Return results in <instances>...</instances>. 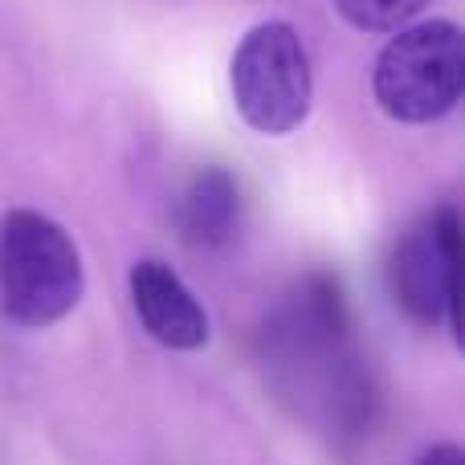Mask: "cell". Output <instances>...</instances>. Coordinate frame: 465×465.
<instances>
[{
	"label": "cell",
	"instance_id": "cell-1",
	"mask_svg": "<svg viewBox=\"0 0 465 465\" xmlns=\"http://www.w3.org/2000/svg\"><path fill=\"white\" fill-rule=\"evenodd\" d=\"M86 273L74 237L45 213L13 209L0 221V306L21 327H54L78 306Z\"/></svg>",
	"mask_w": 465,
	"mask_h": 465
},
{
	"label": "cell",
	"instance_id": "cell-2",
	"mask_svg": "<svg viewBox=\"0 0 465 465\" xmlns=\"http://www.w3.org/2000/svg\"><path fill=\"white\" fill-rule=\"evenodd\" d=\"M376 103L388 119L425 127L461 103L465 37L453 21H412L392 33L371 74Z\"/></svg>",
	"mask_w": 465,
	"mask_h": 465
},
{
	"label": "cell",
	"instance_id": "cell-3",
	"mask_svg": "<svg viewBox=\"0 0 465 465\" xmlns=\"http://www.w3.org/2000/svg\"><path fill=\"white\" fill-rule=\"evenodd\" d=\"M237 114L257 135H290L311 114V57L290 21H262L241 37L229 62Z\"/></svg>",
	"mask_w": 465,
	"mask_h": 465
},
{
	"label": "cell",
	"instance_id": "cell-4",
	"mask_svg": "<svg viewBox=\"0 0 465 465\" xmlns=\"http://www.w3.org/2000/svg\"><path fill=\"white\" fill-rule=\"evenodd\" d=\"M392 294L420 327L461 331V217L453 204L409 229L392 253Z\"/></svg>",
	"mask_w": 465,
	"mask_h": 465
},
{
	"label": "cell",
	"instance_id": "cell-5",
	"mask_svg": "<svg viewBox=\"0 0 465 465\" xmlns=\"http://www.w3.org/2000/svg\"><path fill=\"white\" fill-rule=\"evenodd\" d=\"M131 306H135L143 331L155 343L172 347V351H196L209 343V314L196 302V294L180 282L172 265L135 262L131 265Z\"/></svg>",
	"mask_w": 465,
	"mask_h": 465
},
{
	"label": "cell",
	"instance_id": "cell-6",
	"mask_svg": "<svg viewBox=\"0 0 465 465\" xmlns=\"http://www.w3.org/2000/svg\"><path fill=\"white\" fill-rule=\"evenodd\" d=\"M237 229V180L225 168H204L184 193V232L196 245H225Z\"/></svg>",
	"mask_w": 465,
	"mask_h": 465
},
{
	"label": "cell",
	"instance_id": "cell-7",
	"mask_svg": "<svg viewBox=\"0 0 465 465\" xmlns=\"http://www.w3.org/2000/svg\"><path fill=\"white\" fill-rule=\"evenodd\" d=\"M331 5L360 33H396L417 21L433 0H331Z\"/></svg>",
	"mask_w": 465,
	"mask_h": 465
},
{
	"label": "cell",
	"instance_id": "cell-8",
	"mask_svg": "<svg viewBox=\"0 0 465 465\" xmlns=\"http://www.w3.org/2000/svg\"><path fill=\"white\" fill-rule=\"evenodd\" d=\"M417 465H465V453L458 450V445L445 441V445H433V450H429Z\"/></svg>",
	"mask_w": 465,
	"mask_h": 465
}]
</instances>
